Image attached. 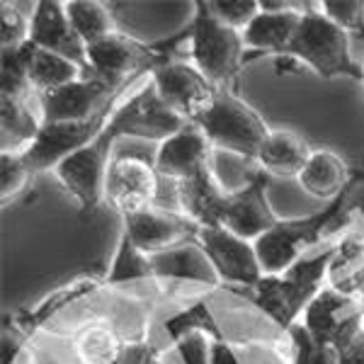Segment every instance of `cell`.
Masks as SVG:
<instances>
[{
  "label": "cell",
  "instance_id": "1",
  "mask_svg": "<svg viewBox=\"0 0 364 364\" xmlns=\"http://www.w3.org/2000/svg\"><path fill=\"white\" fill-rule=\"evenodd\" d=\"M333 248L314 260H299L284 274H262L255 287H250V299L272 318L282 331L291 328L301 311L323 289L328 265H331Z\"/></svg>",
  "mask_w": 364,
  "mask_h": 364
},
{
  "label": "cell",
  "instance_id": "2",
  "mask_svg": "<svg viewBox=\"0 0 364 364\" xmlns=\"http://www.w3.org/2000/svg\"><path fill=\"white\" fill-rule=\"evenodd\" d=\"M309 10L301 17L294 39H291L287 54L296 56L304 66L314 68L321 78H338L348 75L352 80H364V68L352 61L348 29L323 15V10Z\"/></svg>",
  "mask_w": 364,
  "mask_h": 364
},
{
  "label": "cell",
  "instance_id": "3",
  "mask_svg": "<svg viewBox=\"0 0 364 364\" xmlns=\"http://www.w3.org/2000/svg\"><path fill=\"white\" fill-rule=\"evenodd\" d=\"M352 192H355V182L350 180L348 190L338 199H333L321 214L296 221H277V226L257 238L252 245H255L262 274H284L289 267H294L301 257V250L314 245L321 238V233L331 224H336L340 214L348 209Z\"/></svg>",
  "mask_w": 364,
  "mask_h": 364
},
{
  "label": "cell",
  "instance_id": "4",
  "mask_svg": "<svg viewBox=\"0 0 364 364\" xmlns=\"http://www.w3.org/2000/svg\"><path fill=\"white\" fill-rule=\"evenodd\" d=\"M243 46V32L216 20L207 3H197V13L190 27L192 63L219 90H226V85L233 83L238 70L245 66Z\"/></svg>",
  "mask_w": 364,
  "mask_h": 364
},
{
  "label": "cell",
  "instance_id": "5",
  "mask_svg": "<svg viewBox=\"0 0 364 364\" xmlns=\"http://www.w3.org/2000/svg\"><path fill=\"white\" fill-rule=\"evenodd\" d=\"M195 124L207 134L211 146L233 151V154L252 158V161L269 134L265 119L231 90H219L214 107Z\"/></svg>",
  "mask_w": 364,
  "mask_h": 364
},
{
  "label": "cell",
  "instance_id": "6",
  "mask_svg": "<svg viewBox=\"0 0 364 364\" xmlns=\"http://www.w3.org/2000/svg\"><path fill=\"white\" fill-rule=\"evenodd\" d=\"M170 61H175V58L158 54L154 46H144L127 34L112 32L87 46V66L83 70L90 73L92 78L102 80L105 85L122 90L132 73L144 68L154 73L156 68L166 66Z\"/></svg>",
  "mask_w": 364,
  "mask_h": 364
},
{
  "label": "cell",
  "instance_id": "7",
  "mask_svg": "<svg viewBox=\"0 0 364 364\" xmlns=\"http://www.w3.org/2000/svg\"><path fill=\"white\" fill-rule=\"evenodd\" d=\"M151 80L163 102L190 124L202 119L214 107V100L219 95V87L195 63L182 61V58L156 68L151 73Z\"/></svg>",
  "mask_w": 364,
  "mask_h": 364
},
{
  "label": "cell",
  "instance_id": "8",
  "mask_svg": "<svg viewBox=\"0 0 364 364\" xmlns=\"http://www.w3.org/2000/svg\"><path fill=\"white\" fill-rule=\"evenodd\" d=\"M301 323L316 343L340 352L364 328V301L323 287L304 311Z\"/></svg>",
  "mask_w": 364,
  "mask_h": 364
},
{
  "label": "cell",
  "instance_id": "9",
  "mask_svg": "<svg viewBox=\"0 0 364 364\" xmlns=\"http://www.w3.org/2000/svg\"><path fill=\"white\" fill-rule=\"evenodd\" d=\"M114 141V132L105 127V132L92 144L75 151L54 170L61 185L78 199L83 211L97 209V204L105 199V182H107V170L109 163H112L109 154H112Z\"/></svg>",
  "mask_w": 364,
  "mask_h": 364
},
{
  "label": "cell",
  "instance_id": "10",
  "mask_svg": "<svg viewBox=\"0 0 364 364\" xmlns=\"http://www.w3.org/2000/svg\"><path fill=\"white\" fill-rule=\"evenodd\" d=\"M161 180L156 166L146 163L144 158L117 156L107 170L105 199L114 211H119L122 219H127L156 207L161 197Z\"/></svg>",
  "mask_w": 364,
  "mask_h": 364
},
{
  "label": "cell",
  "instance_id": "11",
  "mask_svg": "<svg viewBox=\"0 0 364 364\" xmlns=\"http://www.w3.org/2000/svg\"><path fill=\"white\" fill-rule=\"evenodd\" d=\"M119 105H109L102 114L92 117L87 122H73V124H42L39 136L34 139V144L22 154L27 168L34 173L42 170H56L66 161L68 156H73L75 151L85 149L87 144H92L100 134L105 132V127L112 122Z\"/></svg>",
  "mask_w": 364,
  "mask_h": 364
},
{
  "label": "cell",
  "instance_id": "12",
  "mask_svg": "<svg viewBox=\"0 0 364 364\" xmlns=\"http://www.w3.org/2000/svg\"><path fill=\"white\" fill-rule=\"evenodd\" d=\"M187 122L170 109L166 102L158 95L154 80L144 87V90L134 92L127 102H122L117 107V112L109 122V129L114 132V136H144L151 141H166L173 134H178Z\"/></svg>",
  "mask_w": 364,
  "mask_h": 364
},
{
  "label": "cell",
  "instance_id": "13",
  "mask_svg": "<svg viewBox=\"0 0 364 364\" xmlns=\"http://www.w3.org/2000/svg\"><path fill=\"white\" fill-rule=\"evenodd\" d=\"M119 90L105 85L102 80L92 78L83 70V78L54 92L37 95L42 107V124H73V122H87L102 114L109 107L112 97Z\"/></svg>",
  "mask_w": 364,
  "mask_h": 364
},
{
  "label": "cell",
  "instance_id": "14",
  "mask_svg": "<svg viewBox=\"0 0 364 364\" xmlns=\"http://www.w3.org/2000/svg\"><path fill=\"white\" fill-rule=\"evenodd\" d=\"M197 243L207 252L219 279L243 287H255L262 279L255 245L238 238L236 233L226 231V228H199Z\"/></svg>",
  "mask_w": 364,
  "mask_h": 364
},
{
  "label": "cell",
  "instance_id": "15",
  "mask_svg": "<svg viewBox=\"0 0 364 364\" xmlns=\"http://www.w3.org/2000/svg\"><path fill=\"white\" fill-rule=\"evenodd\" d=\"M199 226L173 209H149L124 219V236L144 255H158L175 245L197 240Z\"/></svg>",
  "mask_w": 364,
  "mask_h": 364
},
{
  "label": "cell",
  "instance_id": "16",
  "mask_svg": "<svg viewBox=\"0 0 364 364\" xmlns=\"http://www.w3.org/2000/svg\"><path fill=\"white\" fill-rule=\"evenodd\" d=\"M267 173L257 170L245 190L231 192L221 228L236 233L238 238L255 243L260 236H265L269 228L277 226V216H274V211L267 202Z\"/></svg>",
  "mask_w": 364,
  "mask_h": 364
},
{
  "label": "cell",
  "instance_id": "17",
  "mask_svg": "<svg viewBox=\"0 0 364 364\" xmlns=\"http://www.w3.org/2000/svg\"><path fill=\"white\" fill-rule=\"evenodd\" d=\"M29 42L37 44L39 49L70 58L80 68L87 66V44L70 25L63 3L42 0L34 5L32 20H29Z\"/></svg>",
  "mask_w": 364,
  "mask_h": 364
},
{
  "label": "cell",
  "instance_id": "18",
  "mask_svg": "<svg viewBox=\"0 0 364 364\" xmlns=\"http://www.w3.org/2000/svg\"><path fill=\"white\" fill-rule=\"evenodd\" d=\"M231 192L214 180L211 168L175 182V209L199 228H221Z\"/></svg>",
  "mask_w": 364,
  "mask_h": 364
},
{
  "label": "cell",
  "instance_id": "19",
  "mask_svg": "<svg viewBox=\"0 0 364 364\" xmlns=\"http://www.w3.org/2000/svg\"><path fill=\"white\" fill-rule=\"evenodd\" d=\"M211 149H214V146H211V141L207 139V134L197 124L187 122L178 134H173V136L166 139L163 144H158L154 166L161 178L178 182V180L192 178L199 170L209 168Z\"/></svg>",
  "mask_w": 364,
  "mask_h": 364
},
{
  "label": "cell",
  "instance_id": "20",
  "mask_svg": "<svg viewBox=\"0 0 364 364\" xmlns=\"http://www.w3.org/2000/svg\"><path fill=\"white\" fill-rule=\"evenodd\" d=\"M311 3H304L296 10H284V13H262L245 27L243 32V44L248 49H255V54L243 56V63L252 61L257 56L274 54L282 56L287 54L291 39H294L299 25H301V17L309 10Z\"/></svg>",
  "mask_w": 364,
  "mask_h": 364
},
{
  "label": "cell",
  "instance_id": "21",
  "mask_svg": "<svg viewBox=\"0 0 364 364\" xmlns=\"http://www.w3.org/2000/svg\"><path fill=\"white\" fill-rule=\"evenodd\" d=\"M309 141L289 129H269V134L262 141L255 161L267 175H282V178H299V173L311 158Z\"/></svg>",
  "mask_w": 364,
  "mask_h": 364
},
{
  "label": "cell",
  "instance_id": "22",
  "mask_svg": "<svg viewBox=\"0 0 364 364\" xmlns=\"http://www.w3.org/2000/svg\"><path fill=\"white\" fill-rule=\"evenodd\" d=\"M326 284L350 299L364 301V233L352 231L333 248Z\"/></svg>",
  "mask_w": 364,
  "mask_h": 364
},
{
  "label": "cell",
  "instance_id": "23",
  "mask_svg": "<svg viewBox=\"0 0 364 364\" xmlns=\"http://www.w3.org/2000/svg\"><path fill=\"white\" fill-rule=\"evenodd\" d=\"M151 272L154 277L166 279H190V282H204V284H216L219 274L214 265L202 250L199 243H182L170 250H163L158 255H149Z\"/></svg>",
  "mask_w": 364,
  "mask_h": 364
},
{
  "label": "cell",
  "instance_id": "24",
  "mask_svg": "<svg viewBox=\"0 0 364 364\" xmlns=\"http://www.w3.org/2000/svg\"><path fill=\"white\" fill-rule=\"evenodd\" d=\"M296 180L309 195L333 202V199H338L348 190L352 173L350 166L345 163V158H340L328 149H318L311 154L309 163L304 166Z\"/></svg>",
  "mask_w": 364,
  "mask_h": 364
},
{
  "label": "cell",
  "instance_id": "25",
  "mask_svg": "<svg viewBox=\"0 0 364 364\" xmlns=\"http://www.w3.org/2000/svg\"><path fill=\"white\" fill-rule=\"evenodd\" d=\"M27 75L29 83H32V90L37 95H46V92H54L58 87H66L75 83V80H80L83 78V68L66 56L39 49L37 44H32V51H29L27 58Z\"/></svg>",
  "mask_w": 364,
  "mask_h": 364
},
{
  "label": "cell",
  "instance_id": "26",
  "mask_svg": "<svg viewBox=\"0 0 364 364\" xmlns=\"http://www.w3.org/2000/svg\"><path fill=\"white\" fill-rule=\"evenodd\" d=\"M127 345L109 323L92 321L73 338V352L78 364H117Z\"/></svg>",
  "mask_w": 364,
  "mask_h": 364
},
{
  "label": "cell",
  "instance_id": "27",
  "mask_svg": "<svg viewBox=\"0 0 364 364\" xmlns=\"http://www.w3.org/2000/svg\"><path fill=\"white\" fill-rule=\"evenodd\" d=\"M0 122H3V154H25L42 124L29 109V100H13L0 95Z\"/></svg>",
  "mask_w": 364,
  "mask_h": 364
},
{
  "label": "cell",
  "instance_id": "28",
  "mask_svg": "<svg viewBox=\"0 0 364 364\" xmlns=\"http://www.w3.org/2000/svg\"><path fill=\"white\" fill-rule=\"evenodd\" d=\"M63 8H66L70 25H73L78 37L87 46L100 42L107 34L117 32L112 15H109L105 3H95V0H70V3H63Z\"/></svg>",
  "mask_w": 364,
  "mask_h": 364
},
{
  "label": "cell",
  "instance_id": "29",
  "mask_svg": "<svg viewBox=\"0 0 364 364\" xmlns=\"http://www.w3.org/2000/svg\"><path fill=\"white\" fill-rule=\"evenodd\" d=\"M166 331L173 343H180L182 338L192 336V333H204L214 343H221V331L216 328V323L211 318L209 309L204 306V301H197L195 306H190L187 311L175 316V318L166 321Z\"/></svg>",
  "mask_w": 364,
  "mask_h": 364
},
{
  "label": "cell",
  "instance_id": "30",
  "mask_svg": "<svg viewBox=\"0 0 364 364\" xmlns=\"http://www.w3.org/2000/svg\"><path fill=\"white\" fill-rule=\"evenodd\" d=\"M154 277L151 272L149 255H144L136 245L132 243L127 236H122L119 250L114 255L112 272L107 274V284H119V282H136V279H149Z\"/></svg>",
  "mask_w": 364,
  "mask_h": 364
},
{
  "label": "cell",
  "instance_id": "31",
  "mask_svg": "<svg viewBox=\"0 0 364 364\" xmlns=\"http://www.w3.org/2000/svg\"><path fill=\"white\" fill-rule=\"evenodd\" d=\"M207 5L216 20L238 32H245V27L260 15V3L255 0H211Z\"/></svg>",
  "mask_w": 364,
  "mask_h": 364
},
{
  "label": "cell",
  "instance_id": "32",
  "mask_svg": "<svg viewBox=\"0 0 364 364\" xmlns=\"http://www.w3.org/2000/svg\"><path fill=\"white\" fill-rule=\"evenodd\" d=\"M3 29H0V42H3V51H15L22 44L29 42V20L13 3H3Z\"/></svg>",
  "mask_w": 364,
  "mask_h": 364
},
{
  "label": "cell",
  "instance_id": "33",
  "mask_svg": "<svg viewBox=\"0 0 364 364\" xmlns=\"http://www.w3.org/2000/svg\"><path fill=\"white\" fill-rule=\"evenodd\" d=\"M32 178V170L27 168L25 158L20 154H3L0 158V182H3V199L15 197L27 180Z\"/></svg>",
  "mask_w": 364,
  "mask_h": 364
},
{
  "label": "cell",
  "instance_id": "34",
  "mask_svg": "<svg viewBox=\"0 0 364 364\" xmlns=\"http://www.w3.org/2000/svg\"><path fill=\"white\" fill-rule=\"evenodd\" d=\"M95 282H73L70 287H66V289H61V291H56L54 296H49L46 301H42V306H39L37 311L32 314V323H29V328H34V326H39V323H44L49 316H54L58 309L61 306H66V304H70L73 299H78V296H83L85 291H90V289H95Z\"/></svg>",
  "mask_w": 364,
  "mask_h": 364
},
{
  "label": "cell",
  "instance_id": "35",
  "mask_svg": "<svg viewBox=\"0 0 364 364\" xmlns=\"http://www.w3.org/2000/svg\"><path fill=\"white\" fill-rule=\"evenodd\" d=\"M323 15L331 17L336 25L343 29H357L364 32V3L362 0H352V3H338V0H326L321 3Z\"/></svg>",
  "mask_w": 364,
  "mask_h": 364
},
{
  "label": "cell",
  "instance_id": "36",
  "mask_svg": "<svg viewBox=\"0 0 364 364\" xmlns=\"http://www.w3.org/2000/svg\"><path fill=\"white\" fill-rule=\"evenodd\" d=\"M207 338L209 336H204V333H192V336L180 340L178 350L185 364H211V348Z\"/></svg>",
  "mask_w": 364,
  "mask_h": 364
},
{
  "label": "cell",
  "instance_id": "37",
  "mask_svg": "<svg viewBox=\"0 0 364 364\" xmlns=\"http://www.w3.org/2000/svg\"><path fill=\"white\" fill-rule=\"evenodd\" d=\"M117 364H161V362H158L156 350L149 343H134L127 345L124 355H122V360Z\"/></svg>",
  "mask_w": 364,
  "mask_h": 364
},
{
  "label": "cell",
  "instance_id": "38",
  "mask_svg": "<svg viewBox=\"0 0 364 364\" xmlns=\"http://www.w3.org/2000/svg\"><path fill=\"white\" fill-rule=\"evenodd\" d=\"M340 364H364V328L352 338L348 348L340 350Z\"/></svg>",
  "mask_w": 364,
  "mask_h": 364
},
{
  "label": "cell",
  "instance_id": "39",
  "mask_svg": "<svg viewBox=\"0 0 364 364\" xmlns=\"http://www.w3.org/2000/svg\"><path fill=\"white\" fill-rule=\"evenodd\" d=\"M299 70H304V63L299 61L296 56L291 54H282L274 58V73L277 75H284V73H299Z\"/></svg>",
  "mask_w": 364,
  "mask_h": 364
},
{
  "label": "cell",
  "instance_id": "40",
  "mask_svg": "<svg viewBox=\"0 0 364 364\" xmlns=\"http://www.w3.org/2000/svg\"><path fill=\"white\" fill-rule=\"evenodd\" d=\"M211 364H238V360L231 348L221 340V343H211Z\"/></svg>",
  "mask_w": 364,
  "mask_h": 364
},
{
  "label": "cell",
  "instance_id": "41",
  "mask_svg": "<svg viewBox=\"0 0 364 364\" xmlns=\"http://www.w3.org/2000/svg\"><path fill=\"white\" fill-rule=\"evenodd\" d=\"M362 37H364V32H362Z\"/></svg>",
  "mask_w": 364,
  "mask_h": 364
}]
</instances>
